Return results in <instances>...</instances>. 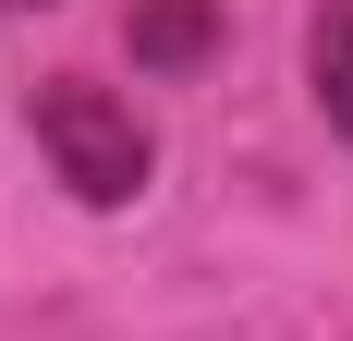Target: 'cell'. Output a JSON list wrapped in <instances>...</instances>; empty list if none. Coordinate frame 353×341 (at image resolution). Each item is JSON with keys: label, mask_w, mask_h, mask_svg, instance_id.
Listing matches in <instances>:
<instances>
[{"label": "cell", "mask_w": 353, "mask_h": 341, "mask_svg": "<svg viewBox=\"0 0 353 341\" xmlns=\"http://www.w3.org/2000/svg\"><path fill=\"white\" fill-rule=\"evenodd\" d=\"M37 146H49V170L85 207L146 195V135H134V110L110 98V86H37Z\"/></svg>", "instance_id": "cell-1"}, {"label": "cell", "mask_w": 353, "mask_h": 341, "mask_svg": "<svg viewBox=\"0 0 353 341\" xmlns=\"http://www.w3.org/2000/svg\"><path fill=\"white\" fill-rule=\"evenodd\" d=\"M219 49V0H134V61L146 73H195Z\"/></svg>", "instance_id": "cell-2"}, {"label": "cell", "mask_w": 353, "mask_h": 341, "mask_svg": "<svg viewBox=\"0 0 353 341\" xmlns=\"http://www.w3.org/2000/svg\"><path fill=\"white\" fill-rule=\"evenodd\" d=\"M305 73H317L329 135H353V0H329V12H317V37H305Z\"/></svg>", "instance_id": "cell-3"}, {"label": "cell", "mask_w": 353, "mask_h": 341, "mask_svg": "<svg viewBox=\"0 0 353 341\" xmlns=\"http://www.w3.org/2000/svg\"><path fill=\"white\" fill-rule=\"evenodd\" d=\"M0 12H25V0H0Z\"/></svg>", "instance_id": "cell-4"}]
</instances>
